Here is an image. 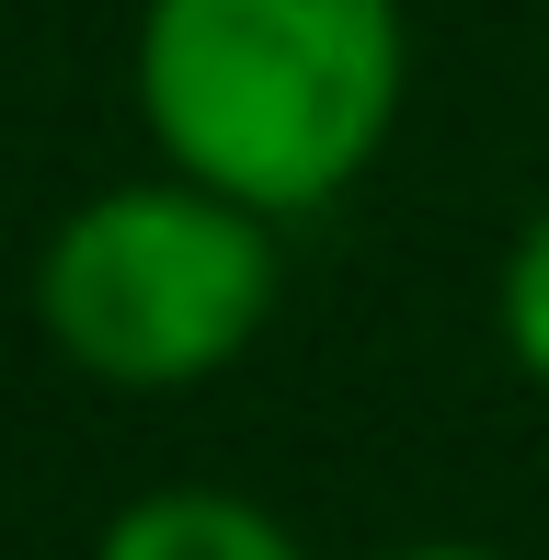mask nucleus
Returning <instances> with one entry per match:
<instances>
[{
	"label": "nucleus",
	"mask_w": 549,
	"mask_h": 560,
	"mask_svg": "<svg viewBox=\"0 0 549 560\" xmlns=\"http://www.w3.org/2000/svg\"><path fill=\"white\" fill-rule=\"evenodd\" d=\"M401 81V0H149L138 12L149 149L274 229L332 207L389 149Z\"/></svg>",
	"instance_id": "nucleus-1"
},
{
	"label": "nucleus",
	"mask_w": 549,
	"mask_h": 560,
	"mask_svg": "<svg viewBox=\"0 0 549 560\" xmlns=\"http://www.w3.org/2000/svg\"><path fill=\"white\" fill-rule=\"evenodd\" d=\"M264 320H274V218L172 161L81 195L35 252V332L58 343V366L127 400L241 366Z\"/></svg>",
	"instance_id": "nucleus-2"
},
{
	"label": "nucleus",
	"mask_w": 549,
	"mask_h": 560,
	"mask_svg": "<svg viewBox=\"0 0 549 560\" xmlns=\"http://www.w3.org/2000/svg\"><path fill=\"white\" fill-rule=\"evenodd\" d=\"M92 560H309L287 538V515H264L253 492H218V480H161V492L115 503Z\"/></svg>",
	"instance_id": "nucleus-3"
},
{
	"label": "nucleus",
	"mask_w": 549,
	"mask_h": 560,
	"mask_svg": "<svg viewBox=\"0 0 549 560\" xmlns=\"http://www.w3.org/2000/svg\"><path fill=\"white\" fill-rule=\"evenodd\" d=\"M492 332H504V354L549 389V207L515 229V252H504V275H492Z\"/></svg>",
	"instance_id": "nucleus-4"
},
{
	"label": "nucleus",
	"mask_w": 549,
	"mask_h": 560,
	"mask_svg": "<svg viewBox=\"0 0 549 560\" xmlns=\"http://www.w3.org/2000/svg\"><path fill=\"white\" fill-rule=\"evenodd\" d=\"M378 560H515V549H481V538H412V549H378Z\"/></svg>",
	"instance_id": "nucleus-5"
}]
</instances>
